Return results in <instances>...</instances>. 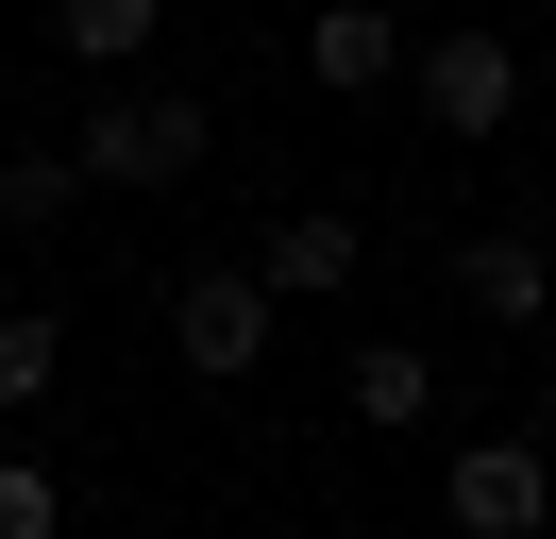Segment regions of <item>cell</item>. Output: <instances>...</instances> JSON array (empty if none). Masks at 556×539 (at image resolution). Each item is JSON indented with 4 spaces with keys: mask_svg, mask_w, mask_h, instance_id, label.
Returning <instances> with one entry per match:
<instances>
[{
    "mask_svg": "<svg viewBox=\"0 0 556 539\" xmlns=\"http://www.w3.org/2000/svg\"><path fill=\"white\" fill-rule=\"evenodd\" d=\"M439 523H455V539H540V438H455Z\"/></svg>",
    "mask_w": 556,
    "mask_h": 539,
    "instance_id": "277c9868",
    "label": "cell"
},
{
    "mask_svg": "<svg viewBox=\"0 0 556 539\" xmlns=\"http://www.w3.org/2000/svg\"><path fill=\"white\" fill-rule=\"evenodd\" d=\"M51 371H68V321L51 303H0V404H51Z\"/></svg>",
    "mask_w": 556,
    "mask_h": 539,
    "instance_id": "30bf717a",
    "label": "cell"
},
{
    "mask_svg": "<svg viewBox=\"0 0 556 539\" xmlns=\"http://www.w3.org/2000/svg\"><path fill=\"white\" fill-rule=\"evenodd\" d=\"M203 152H219V118H203L186 85H102V101H85V135H68V168H85V186H118V202L186 186Z\"/></svg>",
    "mask_w": 556,
    "mask_h": 539,
    "instance_id": "6da1fadb",
    "label": "cell"
},
{
    "mask_svg": "<svg viewBox=\"0 0 556 539\" xmlns=\"http://www.w3.org/2000/svg\"><path fill=\"white\" fill-rule=\"evenodd\" d=\"M455 270H472V303H489V321H506V337L540 321V236H522V220H506V236H472V253H455Z\"/></svg>",
    "mask_w": 556,
    "mask_h": 539,
    "instance_id": "9c48e42d",
    "label": "cell"
},
{
    "mask_svg": "<svg viewBox=\"0 0 556 539\" xmlns=\"http://www.w3.org/2000/svg\"><path fill=\"white\" fill-rule=\"evenodd\" d=\"M304 85L320 101H388L405 85V17H388V0H320L304 17Z\"/></svg>",
    "mask_w": 556,
    "mask_h": 539,
    "instance_id": "5b68a950",
    "label": "cell"
},
{
    "mask_svg": "<svg viewBox=\"0 0 556 539\" xmlns=\"http://www.w3.org/2000/svg\"><path fill=\"white\" fill-rule=\"evenodd\" d=\"M405 101L439 135H506L522 118V51H506V34H421V51H405Z\"/></svg>",
    "mask_w": 556,
    "mask_h": 539,
    "instance_id": "3957f363",
    "label": "cell"
},
{
    "mask_svg": "<svg viewBox=\"0 0 556 539\" xmlns=\"http://www.w3.org/2000/svg\"><path fill=\"white\" fill-rule=\"evenodd\" d=\"M338 422L354 438H421L439 422V354H421V337H354L338 354Z\"/></svg>",
    "mask_w": 556,
    "mask_h": 539,
    "instance_id": "8992f818",
    "label": "cell"
},
{
    "mask_svg": "<svg viewBox=\"0 0 556 539\" xmlns=\"http://www.w3.org/2000/svg\"><path fill=\"white\" fill-rule=\"evenodd\" d=\"M354 270H371V220H354V202H304V220H270L253 287H270V303H338Z\"/></svg>",
    "mask_w": 556,
    "mask_h": 539,
    "instance_id": "52a82bcc",
    "label": "cell"
},
{
    "mask_svg": "<svg viewBox=\"0 0 556 539\" xmlns=\"http://www.w3.org/2000/svg\"><path fill=\"white\" fill-rule=\"evenodd\" d=\"M152 17H169V0H51V51H68V67H136Z\"/></svg>",
    "mask_w": 556,
    "mask_h": 539,
    "instance_id": "ba28073f",
    "label": "cell"
},
{
    "mask_svg": "<svg viewBox=\"0 0 556 539\" xmlns=\"http://www.w3.org/2000/svg\"><path fill=\"white\" fill-rule=\"evenodd\" d=\"M169 337H186L203 388H253V371H270V287H253V270H169Z\"/></svg>",
    "mask_w": 556,
    "mask_h": 539,
    "instance_id": "7a4b0ae2",
    "label": "cell"
},
{
    "mask_svg": "<svg viewBox=\"0 0 556 539\" xmlns=\"http://www.w3.org/2000/svg\"><path fill=\"white\" fill-rule=\"evenodd\" d=\"M0 539H68V489H51V455H0Z\"/></svg>",
    "mask_w": 556,
    "mask_h": 539,
    "instance_id": "7c38bea8",
    "label": "cell"
},
{
    "mask_svg": "<svg viewBox=\"0 0 556 539\" xmlns=\"http://www.w3.org/2000/svg\"><path fill=\"white\" fill-rule=\"evenodd\" d=\"M68 202H85V168H68V135H51V152H0V220H17V236H51V220H68Z\"/></svg>",
    "mask_w": 556,
    "mask_h": 539,
    "instance_id": "8fae6325",
    "label": "cell"
}]
</instances>
